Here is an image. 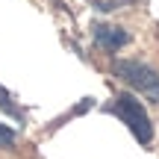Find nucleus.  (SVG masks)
<instances>
[{
    "instance_id": "nucleus-1",
    "label": "nucleus",
    "mask_w": 159,
    "mask_h": 159,
    "mask_svg": "<svg viewBox=\"0 0 159 159\" xmlns=\"http://www.w3.org/2000/svg\"><path fill=\"white\" fill-rule=\"evenodd\" d=\"M106 112L124 121L127 130H130L142 144H150V139H153V124H150V118H148V112H144V106L139 103V97H133V94H127V91H121V94L112 97V103L106 106Z\"/></svg>"
},
{
    "instance_id": "nucleus-2",
    "label": "nucleus",
    "mask_w": 159,
    "mask_h": 159,
    "mask_svg": "<svg viewBox=\"0 0 159 159\" xmlns=\"http://www.w3.org/2000/svg\"><path fill=\"white\" fill-rule=\"evenodd\" d=\"M115 77H121L127 85L139 89V94H144L148 100H159V74L150 68L148 62H139V59H118L112 65Z\"/></svg>"
},
{
    "instance_id": "nucleus-3",
    "label": "nucleus",
    "mask_w": 159,
    "mask_h": 159,
    "mask_svg": "<svg viewBox=\"0 0 159 159\" xmlns=\"http://www.w3.org/2000/svg\"><path fill=\"white\" fill-rule=\"evenodd\" d=\"M91 35H94V41L103 50H118V47L130 44V35L121 27H109V24H94V27H91Z\"/></svg>"
},
{
    "instance_id": "nucleus-4",
    "label": "nucleus",
    "mask_w": 159,
    "mask_h": 159,
    "mask_svg": "<svg viewBox=\"0 0 159 159\" xmlns=\"http://www.w3.org/2000/svg\"><path fill=\"white\" fill-rule=\"evenodd\" d=\"M0 106L6 109V112L12 115V118L15 121H24V109L21 106H15V103H12V97H9V91L3 89V85H0Z\"/></svg>"
},
{
    "instance_id": "nucleus-5",
    "label": "nucleus",
    "mask_w": 159,
    "mask_h": 159,
    "mask_svg": "<svg viewBox=\"0 0 159 159\" xmlns=\"http://www.w3.org/2000/svg\"><path fill=\"white\" fill-rule=\"evenodd\" d=\"M15 139H18L15 130H9L6 124H0V150H3V148H12V144H15Z\"/></svg>"
}]
</instances>
